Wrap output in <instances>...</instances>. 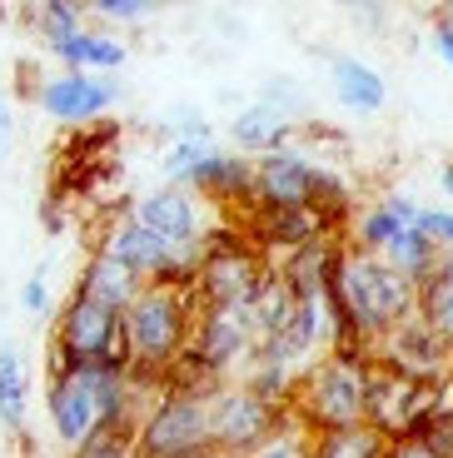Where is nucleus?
Returning a JSON list of instances; mask_svg holds the SVG:
<instances>
[{"label":"nucleus","instance_id":"11","mask_svg":"<svg viewBox=\"0 0 453 458\" xmlns=\"http://www.w3.org/2000/svg\"><path fill=\"white\" fill-rule=\"evenodd\" d=\"M115 100H120V81H115V75L60 70V75L35 85V105H40L56 125H95Z\"/></svg>","mask_w":453,"mask_h":458},{"label":"nucleus","instance_id":"39","mask_svg":"<svg viewBox=\"0 0 453 458\" xmlns=\"http://www.w3.org/2000/svg\"><path fill=\"white\" fill-rule=\"evenodd\" d=\"M439 180H443V190H449V195H453V160L443 165V174H439Z\"/></svg>","mask_w":453,"mask_h":458},{"label":"nucleus","instance_id":"7","mask_svg":"<svg viewBox=\"0 0 453 458\" xmlns=\"http://www.w3.org/2000/svg\"><path fill=\"white\" fill-rule=\"evenodd\" d=\"M209 448V399L159 394L135 428V458H180Z\"/></svg>","mask_w":453,"mask_h":458},{"label":"nucleus","instance_id":"41","mask_svg":"<svg viewBox=\"0 0 453 458\" xmlns=\"http://www.w3.org/2000/svg\"><path fill=\"white\" fill-rule=\"evenodd\" d=\"M180 458H219L215 448H200V454H180Z\"/></svg>","mask_w":453,"mask_h":458},{"label":"nucleus","instance_id":"10","mask_svg":"<svg viewBox=\"0 0 453 458\" xmlns=\"http://www.w3.org/2000/svg\"><path fill=\"white\" fill-rule=\"evenodd\" d=\"M260 349L244 310H200L194 304V334H190V354L204 359V369H215L219 378L229 384L235 369H244Z\"/></svg>","mask_w":453,"mask_h":458},{"label":"nucleus","instance_id":"25","mask_svg":"<svg viewBox=\"0 0 453 458\" xmlns=\"http://www.w3.org/2000/svg\"><path fill=\"white\" fill-rule=\"evenodd\" d=\"M419 314L443 339H453V254H443L439 269L419 284Z\"/></svg>","mask_w":453,"mask_h":458},{"label":"nucleus","instance_id":"18","mask_svg":"<svg viewBox=\"0 0 453 458\" xmlns=\"http://www.w3.org/2000/svg\"><path fill=\"white\" fill-rule=\"evenodd\" d=\"M184 190L204 195L215 209H250L254 205V160L229 155V149H215V155L190 174Z\"/></svg>","mask_w":453,"mask_h":458},{"label":"nucleus","instance_id":"37","mask_svg":"<svg viewBox=\"0 0 453 458\" xmlns=\"http://www.w3.org/2000/svg\"><path fill=\"white\" fill-rule=\"evenodd\" d=\"M11 135H15V120H11V95H5V85H0V155L11 149Z\"/></svg>","mask_w":453,"mask_h":458},{"label":"nucleus","instance_id":"13","mask_svg":"<svg viewBox=\"0 0 453 458\" xmlns=\"http://www.w3.org/2000/svg\"><path fill=\"white\" fill-rule=\"evenodd\" d=\"M46 413L56 438L75 454L85 438L100 428V403H95V384L85 374H50L46 378Z\"/></svg>","mask_w":453,"mask_h":458},{"label":"nucleus","instance_id":"4","mask_svg":"<svg viewBox=\"0 0 453 458\" xmlns=\"http://www.w3.org/2000/svg\"><path fill=\"white\" fill-rule=\"evenodd\" d=\"M190 334H194V299L180 294V289L150 284L125 310V349L130 364L140 369H170L190 349Z\"/></svg>","mask_w":453,"mask_h":458},{"label":"nucleus","instance_id":"8","mask_svg":"<svg viewBox=\"0 0 453 458\" xmlns=\"http://www.w3.org/2000/svg\"><path fill=\"white\" fill-rule=\"evenodd\" d=\"M130 215H135L145 229H155L159 240H170L175 250L204 244V240H209V234H215V229L229 219L225 209H215L204 195H194V190H184V184H159V190L140 195Z\"/></svg>","mask_w":453,"mask_h":458},{"label":"nucleus","instance_id":"9","mask_svg":"<svg viewBox=\"0 0 453 458\" xmlns=\"http://www.w3.org/2000/svg\"><path fill=\"white\" fill-rule=\"evenodd\" d=\"M374 359L394 364L398 374L423 378V384H439V378H453V339H443L423 314L404 319L389 339L374 344Z\"/></svg>","mask_w":453,"mask_h":458},{"label":"nucleus","instance_id":"36","mask_svg":"<svg viewBox=\"0 0 453 458\" xmlns=\"http://www.w3.org/2000/svg\"><path fill=\"white\" fill-rule=\"evenodd\" d=\"M423 444H429L439 458H453V419H439V424L423 434Z\"/></svg>","mask_w":453,"mask_h":458},{"label":"nucleus","instance_id":"40","mask_svg":"<svg viewBox=\"0 0 453 458\" xmlns=\"http://www.w3.org/2000/svg\"><path fill=\"white\" fill-rule=\"evenodd\" d=\"M439 25H443V30H453V5H443V11H439Z\"/></svg>","mask_w":453,"mask_h":458},{"label":"nucleus","instance_id":"6","mask_svg":"<svg viewBox=\"0 0 453 458\" xmlns=\"http://www.w3.org/2000/svg\"><path fill=\"white\" fill-rule=\"evenodd\" d=\"M289 409L284 403L260 399L244 384H225L209 399V448L219 458H254L279 428H289Z\"/></svg>","mask_w":453,"mask_h":458},{"label":"nucleus","instance_id":"16","mask_svg":"<svg viewBox=\"0 0 453 458\" xmlns=\"http://www.w3.org/2000/svg\"><path fill=\"white\" fill-rule=\"evenodd\" d=\"M349 244L339 240V234H324V240L304 244V250L284 254L279 264H274V275H279V284L289 289V299L295 304H309V299H324L329 284H334V275H339V259Z\"/></svg>","mask_w":453,"mask_h":458},{"label":"nucleus","instance_id":"3","mask_svg":"<svg viewBox=\"0 0 453 458\" xmlns=\"http://www.w3.org/2000/svg\"><path fill=\"white\" fill-rule=\"evenodd\" d=\"M90 364L130 369L125 314H115L70 289V299L56 314V334H50V374H85Z\"/></svg>","mask_w":453,"mask_h":458},{"label":"nucleus","instance_id":"26","mask_svg":"<svg viewBox=\"0 0 453 458\" xmlns=\"http://www.w3.org/2000/svg\"><path fill=\"white\" fill-rule=\"evenodd\" d=\"M384 259H389V264H394V269H398V275H404V279H408V284L419 289V284H423V279H429V275H433V269H439V259H443V250H433V244H429V240H423L419 229H408V234H404V240H398V244H394V250H389V254H384Z\"/></svg>","mask_w":453,"mask_h":458},{"label":"nucleus","instance_id":"20","mask_svg":"<svg viewBox=\"0 0 453 458\" xmlns=\"http://www.w3.org/2000/svg\"><path fill=\"white\" fill-rule=\"evenodd\" d=\"M229 140H235V149L244 155V160H250V155L264 160V155H274V149H284L289 140H295V120H284L274 105L254 100L229 120Z\"/></svg>","mask_w":453,"mask_h":458},{"label":"nucleus","instance_id":"38","mask_svg":"<svg viewBox=\"0 0 453 458\" xmlns=\"http://www.w3.org/2000/svg\"><path fill=\"white\" fill-rule=\"evenodd\" d=\"M433 55H439L443 65L453 70V30H443L439 21H433Z\"/></svg>","mask_w":453,"mask_h":458},{"label":"nucleus","instance_id":"34","mask_svg":"<svg viewBox=\"0 0 453 458\" xmlns=\"http://www.w3.org/2000/svg\"><path fill=\"white\" fill-rule=\"evenodd\" d=\"M21 310L25 314H46L50 310V289H46V275H30L21 289Z\"/></svg>","mask_w":453,"mask_h":458},{"label":"nucleus","instance_id":"29","mask_svg":"<svg viewBox=\"0 0 453 458\" xmlns=\"http://www.w3.org/2000/svg\"><path fill=\"white\" fill-rule=\"evenodd\" d=\"M70 458H135V428L130 424H100Z\"/></svg>","mask_w":453,"mask_h":458},{"label":"nucleus","instance_id":"15","mask_svg":"<svg viewBox=\"0 0 453 458\" xmlns=\"http://www.w3.org/2000/svg\"><path fill=\"white\" fill-rule=\"evenodd\" d=\"M95 254H110V259L130 264L145 284H159V279L170 275V264L180 259V250H175L170 240H159L155 229H145L135 215H120L110 225V234H105L100 244H95Z\"/></svg>","mask_w":453,"mask_h":458},{"label":"nucleus","instance_id":"35","mask_svg":"<svg viewBox=\"0 0 453 458\" xmlns=\"http://www.w3.org/2000/svg\"><path fill=\"white\" fill-rule=\"evenodd\" d=\"M384 458H439V454H433L423 438H389Z\"/></svg>","mask_w":453,"mask_h":458},{"label":"nucleus","instance_id":"12","mask_svg":"<svg viewBox=\"0 0 453 458\" xmlns=\"http://www.w3.org/2000/svg\"><path fill=\"white\" fill-rule=\"evenodd\" d=\"M235 219L264 259H269V254H295V250H304V244H314L329 234L324 219L309 205H250V209H239Z\"/></svg>","mask_w":453,"mask_h":458},{"label":"nucleus","instance_id":"23","mask_svg":"<svg viewBox=\"0 0 453 458\" xmlns=\"http://www.w3.org/2000/svg\"><path fill=\"white\" fill-rule=\"evenodd\" d=\"M384 448H389V438L369 424L309 434V458H384Z\"/></svg>","mask_w":453,"mask_h":458},{"label":"nucleus","instance_id":"24","mask_svg":"<svg viewBox=\"0 0 453 458\" xmlns=\"http://www.w3.org/2000/svg\"><path fill=\"white\" fill-rule=\"evenodd\" d=\"M25 403H30V384H25L21 349L0 344V424L11 434H25Z\"/></svg>","mask_w":453,"mask_h":458},{"label":"nucleus","instance_id":"1","mask_svg":"<svg viewBox=\"0 0 453 458\" xmlns=\"http://www.w3.org/2000/svg\"><path fill=\"white\" fill-rule=\"evenodd\" d=\"M369 364H374V349H329V354L299 378L289 419H295L304 434H329V428L363 424Z\"/></svg>","mask_w":453,"mask_h":458},{"label":"nucleus","instance_id":"31","mask_svg":"<svg viewBox=\"0 0 453 458\" xmlns=\"http://www.w3.org/2000/svg\"><path fill=\"white\" fill-rule=\"evenodd\" d=\"M414 229H419V234L433 244V250L453 254V209H419Z\"/></svg>","mask_w":453,"mask_h":458},{"label":"nucleus","instance_id":"19","mask_svg":"<svg viewBox=\"0 0 453 458\" xmlns=\"http://www.w3.org/2000/svg\"><path fill=\"white\" fill-rule=\"evenodd\" d=\"M145 289H150L145 279H140L130 264L110 259V254H90L75 275V294L95 299V304H105V310H115V314H125Z\"/></svg>","mask_w":453,"mask_h":458},{"label":"nucleus","instance_id":"33","mask_svg":"<svg viewBox=\"0 0 453 458\" xmlns=\"http://www.w3.org/2000/svg\"><path fill=\"white\" fill-rule=\"evenodd\" d=\"M85 11L105 15V21H115V25H135V21H145V15H155V5H150V0H95Z\"/></svg>","mask_w":453,"mask_h":458},{"label":"nucleus","instance_id":"5","mask_svg":"<svg viewBox=\"0 0 453 458\" xmlns=\"http://www.w3.org/2000/svg\"><path fill=\"white\" fill-rule=\"evenodd\" d=\"M443 384V378H439ZM439 384L398 374L394 364L374 359L369 364V399H363V424L384 438H423L439 424Z\"/></svg>","mask_w":453,"mask_h":458},{"label":"nucleus","instance_id":"14","mask_svg":"<svg viewBox=\"0 0 453 458\" xmlns=\"http://www.w3.org/2000/svg\"><path fill=\"white\" fill-rule=\"evenodd\" d=\"M324 165L304 149L284 145L264 160H254V205H309L314 195V180Z\"/></svg>","mask_w":453,"mask_h":458},{"label":"nucleus","instance_id":"2","mask_svg":"<svg viewBox=\"0 0 453 458\" xmlns=\"http://www.w3.org/2000/svg\"><path fill=\"white\" fill-rule=\"evenodd\" d=\"M269 269H274V259H264V254L254 250L250 234L239 229V219H225V225L204 240V259H200L190 299L200 310H250V299L260 294Z\"/></svg>","mask_w":453,"mask_h":458},{"label":"nucleus","instance_id":"27","mask_svg":"<svg viewBox=\"0 0 453 458\" xmlns=\"http://www.w3.org/2000/svg\"><path fill=\"white\" fill-rule=\"evenodd\" d=\"M30 25L46 35V46H60L75 30H85V5H70V0H40L30 5Z\"/></svg>","mask_w":453,"mask_h":458},{"label":"nucleus","instance_id":"17","mask_svg":"<svg viewBox=\"0 0 453 458\" xmlns=\"http://www.w3.org/2000/svg\"><path fill=\"white\" fill-rule=\"evenodd\" d=\"M414 219H419V205H414L408 195H384V199L363 205L359 215L349 219V240H354L359 254H379V259H384L408 229H414Z\"/></svg>","mask_w":453,"mask_h":458},{"label":"nucleus","instance_id":"32","mask_svg":"<svg viewBox=\"0 0 453 458\" xmlns=\"http://www.w3.org/2000/svg\"><path fill=\"white\" fill-rule=\"evenodd\" d=\"M254 458H309V434L299 424H289V428H279Z\"/></svg>","mask_w":453,"mask_h":458},{"label":"nucleus","instance_id":"21","mask_svg":"<svg viewBox=\"0 0 453 458\" xmlns=\"http://www.w3.org/2000/svg\"><path fill=\"white\" fill-rule=\"evenodd\" d=\"M329 81H334V95H339L349 110H359V114H379L384 100H389L384 75H379L369 60H359V55H334L329 60Z\"/></svg>","mask_w":453,"mask_h":458},{"label":"nucleus","instance_id":"28","mask_svg":"<svg viewBox=\"0 0 453 458\" xmlns=\"http://www.w3.org/2000/svg\"><path fill=\"white\" fill-rule=\"evenodd\" d=\"M209 155H215V140H175V145L165 149L159 170H165V180H170V184H190V174L200 170Z\"/></svg>","mask_w":453,"mask_h":458},{"label":"nucleus","instance_id":"22","mask_svg":"<svg viewBox=\"0 0 453 458\" xmlns=\"http://www.w3.org/2000/svg\"><path fill=\"white\" fill-rule=\"evenodd\" d=\"M50 55L60 60L65 70H80V75H115V70L125 65V40H115V35H100V30H75L70 40L50 46Z\"/></svg>","mask_w":453,"mask_h":458},{"label":"nucleus","instance_id":"30","mask_svg":"<svg viewBox=\"0 0 453 458\" xmlns=\"http://www.w3.org/2000/svg\"><path fill=\"white\" fill-rule=\"evenodd\" d=\"M264 105H274V110L284 114V120H295V114H304V95H299V85L289 81V75H269L264 81Z\"/></svg>","mask_w":453,"mask_h":458}]
</instances>
